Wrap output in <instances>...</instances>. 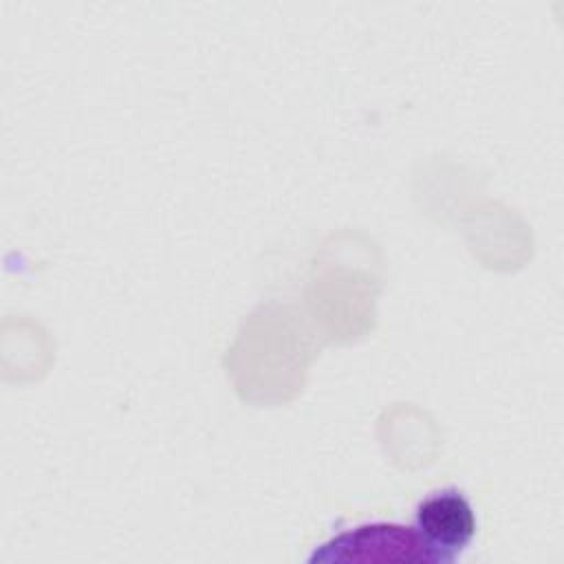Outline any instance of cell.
Listing matches in <instances>:
<instances>
[{
    "label": "cell",
    "instance_id": "cell-1",
    "mask_svg": "<svg viewBox=\"0 0 564 564\" xmlns=\"http://www.w3.org/2000/svg\"><path fill=\"white\" fill-rule=\"evenodd\" d=\"M308 562H425L449 564L423 535L403 524H361L324 542Z\"/></svg>",
    "mask_w": 564,
    "mask_h": 564
},
{
    "label": "cell",
    "instance_id": "cell-2",
    "mask_svg": "<svg viewBox=\"0 0 564 564\" xmlns=\"http://www.w3.org/2000/svg\"><path fill=\"white\" fill-rule=\"evenodd\" d=\"M414 529L447 562H454L476 535V516L463 491L443 489L416 505Z\"/></svg>",
    "mask_w": 564,
    "mask_h": 564
}]
</instances>
